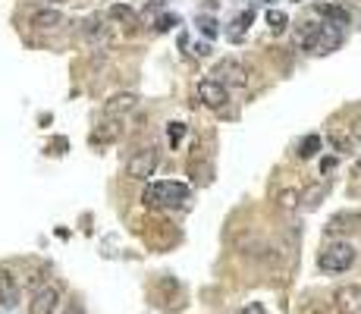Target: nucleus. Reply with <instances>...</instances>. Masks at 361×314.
<instances>
[{"label": "nucleus", "mask_w": 361, "mask_h": 314, "mask_svg": "<svg viewBox=\"0 0 361 314\" xmlns=\"http://www.w3.org/2000/svg\"><path fill=\"white\" fill-rule=\"evenodd\" d=\"M299 41L308 53H330L342 45V25L336 23H305Z\"/></svg>", "instance_id": "f257e3e1"}, {"label": "nucleus", "mask_w": 361, "mask_h": 314, "mask_svg": "<svg viewBox=\"0 0 361 314\" xmlns=\"http://www.w3.org/2000/svg\"><path fill=\"white\" fill-rule=\"evenodd\" d=\"M141 202L148 204V208H161V210H170V208H183L185 202H189V186H183V182H151V186H145V192H141Z\"/></svg>", "instance_id": "f03ea898"}, {"label": "nucleus", "mask_w": 361, "mask_h": 314, "mask_svg": "<svg viewBox=\"0 0 361 314\" xmlns=\"http://www.w3.org/2000/svg\"><path fill=\"white\" fill-rule=\"evenodd\" d=\"M355 264V248L349 245V242H333V245H327L324 252H321V258H317V267L327 270V274H342V270H349Z\"/></svg>", "instance_id": "7ed1b4c3"}, {"label": "nucleus", "mask_w": 361, "mask_h": 314, "mask_svg": "<svg viewBox=\"0 0 361 314\" xmlns=\"http://www.w3.org/2000/svg\"><path fill=\"white\" fill-rule=\"evenodd\" d=\"M157 167V151L154 148H141L129 157V164H126V176L129 180H148Z\"/></svg>", "instance_id": "20e7f679"}, {"label": "nucleus", "mask_w": 361, "mask_h": 314, "mask_svg": "<svg viewBox=\"0 0 361 314\" xmlns=\"http://www.w3.org/2000/svg\"><path fill=\"white\" fill-rule=\"evenodd\" d=\"M198 101L205 107H211V110H220V107H226L229 91L217 79H205V82H198Z\"/></svg>", "instance_id": "39448f33"}, {"label": "nucleus", "mask_w": 361, "mask_h": 314, "mask_svg": "<svg viewBox=\"0 0 361 314\" xmlns=\"http://www.w3.org/2000/svg\"><path fill=\"white\" fill-rule=\"evenodd\" d=\"M333 302L342 314H361V286L349 283V286H339L333 292Z\"/></svg>", "instance_id": "423d86ee"}, {"label": "nucleus", "mask_w": 361, "mask_h": 314, "mask_svg": "<svg viewBox=\"0 0 361 314\" xmlns=\"http://www.w3.org/2000/svg\"><path fill=\"white\" fill-rule=\"evenodd\" d=\"M214 79L220 85H245L248 82V75H245V67L236 60H220L214 69Z\"/></svg>", "instance_id": "0eeeda50"}, {"label": "nucleus", "mask_w": 361, "mask_h": 314, "mask_svg": "<svg viewBox=\"0 0 361 314\" xmlns=\"http://www.w3.org/2000/svg\"><path fill=\"white\" fill-rule=\"evenodd\" d=\"M60 305V292L54 286H45V289H38L29 302V314H54Z\"/></svg>", "instance_id": "6e6552de"}, {"label": "nucleus", "mask_w": 361, "mask_h": 314, "mask_svg": "<svg viewBox=\"0 0 361 314\" xmlns=\"http://www.w3.org/2000/svg\"><path fill=\"white\" fill-rule=\"evenodd\" d=\"M327 232H330V236H342V232H361V214H355V210H342V214L330 217Z\"/></svg>", "instance_id": "1a4fd4ad"}, {"label": "nucleus", "mask_w": 361, "mask_h": 314, "mask_svg": "<svg viewBox=\"0 0 361 314\" xmlns=\"http://www.w3.org/2000/svg\"><path fill=\"white\" fill-rule=\"evenodd\" d=\"M139 104V97L132 95V91H119V95H113L107 104H104V113L110 117V120H117V117H123V113H129L132 107Z\"/></svg>", "instance_id": "9d476101"}, {"label": "nucleus", "mask_w": 361, "mask_h": 314, "mask_svg": "<svg viewBox=\"0 0 361 314\" xmlns=\"http://www.w3.org/2000/svg\"><path fill=\"white\" fill-rule=\"evenodd\" d=\"M32 25H35V29H41V32H54V29H60V25H63V16H60L57 10H41V13L32 16Z\"/></svg>", "instance_id": "9b49d317"}, {"label": "nucleus", "mask_w": 361, "mask_h": 314, "mask_svg": "<svg viewBox=\"0 0 361 314\" xmlns=\"http://www.w3.org/2000/svg\"><path fill=\"white\" fill-rule=\"evenodd\" d=\"M16 302H19V286L7 274H0V305H16Z\"/></svg>", "instance_id": "f8f14e48"}, {"label": "nucleus", "mask_w": 361, "mask_h": 314, "mask_svg": "<svg viewBox=\"0 0 361 314\" xmlns=\"http://www.w3.org/2000/svg\"><path fill=\"white\" fill-rule=\"evenodd\" d=\"M317 13L324 16L327 23L349 25V13H346V10H339V7H333V3H317Z\"/></svg>", "instance_id": "ddd939ff"}, {"label": "nucleus", "mask_w": 361, "mask_h": 314, "mask_svg": "<svg viewBox=\"0 0 361 314\" xmlns=\"http://www.w3.org/2000/svg\"><path fill=\"white\" fill-rule=\"evenodd\" d=\"M321 135H305L302 138V145H299V157H302V160H308V157H314L317 151H321Z\"/></svg>", "instance_id": "4468645a"}, {"label": "nucleus", "mask_w": 361, "mask_h": 314, "mask_svg": "<svg viewBox=\"0 0 361 314\" xmlns=\"http://www.w3.org/2000/svg\"><path fill=\"white\" fill-rule=\"evenodd\" d=\"M110 16L117 19V23H126V25H135V23H139L135 10H129L126 3H117V7H110Z\"/></svg>", "instance_id": "2eb2a0df"}, {"label": "nucleus", "mask_w": 361, "mask_h": 314, "mask_svg": "<svg viewBox=\"0 0 361 314\" xmlns=\"http://www.w3.org/2000/svg\"><path fill=\"white\" fill-rule=\"evenodd\" d=\"M267 25H270L277 35H280L283 29L289 25V19H286V13H280V10H267Z\"/></svg>", "instance_id": "dca6fc26"}, {"label": "nucleus", "mask_w": 361, "mask_h": 314, "mask_svg": "<svg viewBox=\"0 0 361 314\" xmlns=\"http://www.w3.org/2000/svg\"><path fill=\"white\" fill-rule=\"evenodd\" d=\"M251 19H255V13H251V10H248V13H242V16H236V23H233V25H236V29H233V41H239V38H242V32L251 25Z\"/></svg>", "instance_id": "f3484780"}, {"label": "nucleus", "mask_w": 361, "mask_h": 314, "mask_svg": "<svg viewBox=\"0 0 361 314\" xmlns=\"http://www.w3.org/2000/svg\"><path fill=\"white\" fill-rule=\"evenodd\" d=\"M82 32H85V38H101L104 35V25H101V16H91V19H85V25H82Z\"/></svg>", "instance_id": "a211bd4d"}, {"label": "nucleus", "mask_w": 361, "mask_h": 314, "mask_svg": "<svg viewBox=\"0 0 361 314\" xmlns=\"http://www.w3.org/2000/svg\"><path fill=\"white\" fill-rule=\"evenodd\" d=\"M198 29H201V35H205V38H217V35H220V29H217V23L211 19V16H201Z\"/></svg>", "instance_id": "6ab92c4d"}, {"label": "nucleus", "mask_w": 361, "mask_h": 314, "mask_svg": "<svg viewBox=\"0 0 361 314\" xmlns=\"http://www.w3.org/2000/svg\"><path fill=\"white\" fill-rule=\"evenodd\" d=\"M330 145L336 151H342V154H346V151H352V138H346V135H339V132L330 135Z\"/></svg>", "instance_id": "aec40b11"}, {"label": "nucleus", "mask_w": 361, "mask_h": 314, "mask_svg": "<svg viewBox=\"0 0 361 314\" xmlns=\"http://www.w3.org/2000/svg\"><path fill=\"white\" fill-rule=\"evenodd\" d=\"M179 25V16H161V19H157V32H170V29H176Z\"/></svg>", "instance_id": "412c9836"}, {"label": "nucleus", "mask_w": 361, "mask_h": 314, "mask_svg": "<svg viewBox=\"0 0 361 314\" xmlns=\"http://www.w3.org/2000/svg\"><path fill=\"white\" fill-rule=\"evenodd\" d=\"M183 132H185V126H183V123H170L167 135H170V142H173V145H179V138H183Z\"/></svg>", "instance_id": "4be33fe9"}, {"label": "nucleus", "mask_w": 361, "mask_h": 314, "mask_svg": "<svg viewBox=\"0 0 361 314\" xmlns=\"http://www.w3.org/2000/svg\"><path fill=\"white\" fill-rule=\"evenodd\" d=\"M295 202H299V192H283V195H280V204H283V208H292Z\"/></svg>", "instance_id": "5701e85b"}, {"label": "nucleus", "mask_w": 361, "mask_h": 314, "mask_svg": "<svg viewBox=\"0 0 361 314\" xmlns=\"http://www.w3.org/2000/svg\"><path fill=\"white\" fill-rule=\"evenodd\" d=\"M242 314H267V311H264V308H261V305H258V302H251V305H248V308H245V311H242Z\"/></svg>", "instance_id": "b1692460"}, {"label": "nucleus", "mask_w": 361, "mask_h": 314, "mask_svg": "<svg viewBox=\"0 0 361 314\" xmlns=\"http://www.w3.org/2000/svg\"><path fill=\"white\" fill-rule=\"evenodd\" d=\"M333 167H336V160H333V157H324V164H321V170H333Z\"/></svg>", "instance_id": "393cba45"}, {"label": "nucleus", "mask_w": 361, "mask_h": 314, "mask_svg": "<svg viewBox=\"0 0 361 314\" xmlns=\"http://www.w3.org/2000/svg\"><path fill=\"white\" fill-rule=\"evenodd\" d=\"M352 135H355V138H358V142H361V120H355V126H352Z\"/></svg>", "instance_id": "a878e982"}, {"label": "nucleus", "mask_w": 361, "mask_h": 314, "mask_svg": "<svg viewBox=\"0 0 361 314\" xmlns=\"http://www.w3.org/2000/svg\"><path fill=\"white\" fill-rule=\"evenodd\" d=\"M355 176H361V160H358V164H355Z\"/></svg>", "instance_id": "bb28decb"}, {"label": "nucleus", "mask_w": 361, "mask_h": 314, "mask_svg": "<svg viewBox=\"0 0 361 314\" xmlns=\"http://www.w3.org/2000/svg\"><path fill=\"white\" fill-rule=\"evenodd\" d=\"M54 3H63V0H54Z\"/></svg>", "instance_id": "cd10ccee"}, {"label": "nucleus", "mask_w": 361, "mask_h": 314, "mask_svg": "<svg viewBox=\"0 0 361 314\" xmlns=\"http://www.w3.org/2000/svg\"><path fill=\"white\" fill-rule=\"evenodd\" d=\"M264 3H270V0H264Z\"/></svg>", "instance_id": "c85d7f7f"}]
</instances>
